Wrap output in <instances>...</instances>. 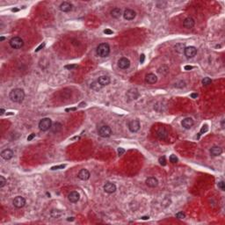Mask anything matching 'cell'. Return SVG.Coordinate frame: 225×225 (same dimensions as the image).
<instances>
[{"instance_id": "cell-1", "label": "cell", "mask_w": 225, "mask_h": 225, "mask_svg": "<svg viewBox=\"0 0 225 225\" xmlns=\"http://www.w3.org/2000/svg\"><path fill=\"white\" fill-rule=\"evenodd\" d=\"M9 97L12 101L15 102V103H20V102L23 101V99L25 98V92L22 89L17 88L12 90L10 92Z\"/></svg>"}, {"instance_id": "cell-2", "label": "cell", "mask_w": 225, "mask_h": 225, "mask_svg": "<svg viewBox=\"0 0 225 225\" xmlns=\"http://www.w3.org/2000/svg\"><path fill=\"white\" fill-rule=\"evenodd\" d=\"M97 55L100 57H106L110 53V47L107 43H101L97 47Z\"/></svg>"}, {"instance_id": "cell-3", "label": "cell", "mask_w": 225, "mask_h": 225, "mask_svg": "<svg viewBox=\"0 0 225 225\" xmlns=\"http://www.w3.org/2000/svg\"><path fill=\"white\" fill-rule=\"evenodd\" d=\"M52 126V121L49 118H44L39 122V128L41 131H47Z\"/></svg>"}, {"instance_id": "cell-4", "label": "cell", "mask_w": 225, "mask_h": 225, "mask_svg": "<svg viewBox=\"0 0 225 225\" xmlns=\"http://www.w3.org/2000/svg\"><path fill=\"white\" fill-rule=\"evenodd\" d=\"M10 45H11L12 49H18L22 47V46L24 45V41L20 37H13L10 41Z\"/></svg>"}, {"instance_id": "cell-5", "label": "cell", "mask_w": 225, "mask_h": 225, "mask_svg": "<svg viewBox=\"0 0 225 225\" xmlns=\"http://www.w3.org/2000/svg\"><path fill=\"white\" fill-rule=\"evenodd\" d=\"M98 133L101 137H109L112 135V129L108 126H102L99 128Z\"/></svg>"}, {"instance_id": "cell-6", "label": "cell", "mask_w": 225, "mask_h": 225, "mask_svg": "<svg viewBox=\"0 0 225 225\" xmlns=\"http://www.w3.org/2000/svg\"><path fill=\"white\" fill-rule=\"evenodd\" d=\"M184 53H185V56H186L187 58H192V57H194L197 54V49H196V47H194L192 46L186 47L184 50Z\"/></svg>"}, {"instance_id": "cell-7", "label": "cell", "mask_w": 225, "mask_h": 225, "mask_svg": "<svg viewBox=\"0 0 225 225\" xmlns=\"http://www.w3.org/2000/svg\"><path fill=\"white\" fill-rule=\"evenodd\" d=\"M25 204H26V200L21 196L15 197L13 200V205L17 208H21V207H23L25 206Z\"/></svg>"}, {"instance_id": "cell-8", "label": "cell", "mask_w": 225, "mask_h": 225, "mask_svg": "<svg viewBox=\"0 0 225 225\" xmlns=\"http://www.w3.org/2000/svg\"><path fill=\"white\" fill-rule=\"evenodd\" d=\"M128 128H129V130L131 132H133V133L137 132L140 129L139 121H137V120H133V121H131L128 124Z\"/></svg>"}, {"instance_id": "cell-9", "label": "cell", "mask_w": 225, "mask_h": 225, "mask_svg": "<svg viewBox=\"0 0 225 225\" xmlns=\"http://www.w3.org/2000/svg\"><path fill=\"white\" fill-rule=\"evenodd\" d=\"M136 13L135 11H133V10H131V9H127L124 11L123 17L127 20H132V19H134L136 18Z\"/></svg>"}, {"instance_id": "cell-10", "label": "cell", "mask_w": 225, "mask_h": 225, "mask_svg": "<svg viewBox=\"0 0 225 225\" xmlns=\"http://www.w3.org/2000/svg\"><path fill=\"white\" fill-rule=\"evenodd\" d=\"M104 191L107 192V194H112L116 191V186L114 183L111 182H106L104 185Z\"/></svg>"}, {"instance_id": "cell-11", "label": "cell", "mask_w": 225, "mask_h": 225, "mask_svg": "<svg viewBox=\"0 0 225 225\" xmlns=\"http://www.w3.org/2000/svg\"><path fill=\"white\" fill-rule=\"evenodd\" d=\"M127 97L129 100H135L139 97V92L136 89H130L127 92Z\"/></svg>"}, {"instance_id": "cell-12", "label": "cell", "mask_w": 225, "mask_h": 225, "mask_svg": "<svg viewBox=\"0 0 225 225\" xmlns=\"http://www.w3.org/2000/svg\"><path fill=\"white\" fill-rule=\"evenodd\" d=\"M130 65V62L127 58H125V57H122L119 60L118 62V66L120 67L121 69H127Z\"/></svg>"}, {"instance_id": "cell-13", "label": "cell", "mask_w": 225, "mask_h": 225, "mask_svg": "<svg viewBox=\"0 0 225 225\" xmlns=\"http://www.w3.org/2000/svg\"><path fill=\"white\" fill-rule=\"evenodd\" d=\"M77 177L81 179V180H87L90 178V172L89 171H87L86 169H82L81 171L78 172V175Z\"/></svg>"}, {"instance_id": "cell-14", "label": "cell", "mask_w": 225, "mask_h": 225, "mask_svg": "<svg viewBox=\"0 0 225 225\" xmlns=\"http://www.w3.org/2000/svg\"><path fill=\"white\" fill-rule=\"evenodd\" d=\"M1 157L6 160H10L13 157V151L10 149H4V151L1 152Z\"/></svg>"}, {"instance_id": "cell-15", "label": "cell", "mask_w": 225, "mask_h": 225, "mask_svg": "<svg viewBox=\"0 0 225 225\" xmlns=\"http://www.w3.org/2000/svg\"><path fill=\"white\" fill-rule=\"evenodd\" d=\"M68 199L69 201L72 202V203H75V202H77L79 201L80 199V196H79V194L77 192H71V194L68 195Z\"/></svg>"}, {"instance_id": "cell-16", "label": "cell", "mask_w": 225, "mask_h": 225, "mask_svg": "<svg viewBox=\"0 0 225 225\" xmlns=\"http://www.w3.org/2000/svg\"><path fill=\"white\" fill-rule=\"evenodd\" d=\"M60 10L63 12H71L72 10V4L69 2H63V3L61 4L60 6Z\"/></svg>"}, {"instance_id": "cell-17", "label": "cell", "mask_w": 225, "mask_h": 225, "mask_svg": "<svg viewBox=\"0 0 225 225\" xmlns=\"http://www.w3.org/2000/svg\"><path fill=\"white\" fill-rule=\"evenodd\" d=\"M181 124H182V127H183L184 128L190 129L192 127V125H194V121H192V119H191V118H186L182 121Z\"/></svg>"}, {"instance_id": "cell-18", "label": "cell", "mask_w": 225, "mask_h": 225, "mask_svg": "<svg viewBox=\"0 0 225 225\" xmlns=\"http://www.w3.org/2000/svg\"><path fill=\"white\" fill-rule=\"evenodd\" d=\"M146 185L149 187H156L158 185V181L154 177H149L146 179Z\"/></svg>"}, {"instance_id": "cell-19", "label": "cell", "mask_w": 225, "mask_h": 225, "mask_svg": "<svg viewBox=\"0 0 225 225\" xmlns=\"http://www.w3.org/2000/svg\"><path fill=\"white\" fill-rule=\"evenodd\" d=\"M222 153V149L219 146H214L210 149V154L213 157H218Z\"/></svg>"}, {"instance_id": "cell-20", "label": "cell", "mask_w": 225, "mask_h": 225, "mask_svg": "<svg viewBox=\"0 0 225 225\" xmlns=\"http://www.w3.org/2000/svg\"><path fill=\"white\" fill-rule=\"evenodd\" d=\"M97 81L99 82V84H100V85L103 87V86H106L107 85V84H109L110 83V78L106 76H101L99 77V79L97 80Z\"/></svg>"}, {"instance_id": "cell-21", "label": "cell", "mask_w": 225, "mask_h": 225, "mask_svg": "<svg viewBox=\"0 0 225 225\" xmlns=\"http://www.w3.org/2000/svg\"><path fill=\"white\" fill-rule=\"evenodd\" d=\"M145 81L147 82V83L149 84H155L156 82L157 81V77L155 74H152V73H149L145 77Z\"/></svg>"}, {"instance_id": "cell-22", "label": "cell", "mask_w": 225, "mask_h": 225, "mask_svg": "<svg viewBox=\"0 0 225 225\" xmlns=\"http://www.w3.org/2000/svg\"><path fill=\"white\" fill-rule=\"evenodd\" d=\"M183 26L186 27V28H192L194 26V20L192 18H186L183 22Z\"/></svg>"}, {"instance_id": "cell-23", "label": "cell", "mask_w": 225, "mask_h": 225, "mask_svg": "<svg viewBox=\"0 0 225 225\" xmlns=\"http://www.w3.org/2000/svg\"><path fill=\"white\" fill-rule=\"evenodd\" d=\"M62 126L60 122H55L54 124H52L50 129L53 133H58V132H60L62 130Z\"/></svg>"}, {"instance_id": "cell-24", "label": "cell", "mask_w": 225, "mask_h": 225, "mask_svg": "<svg viewBox=\"0 0 225 225\" xmlns=\"http://www.w3.org/2000/svg\"><path fill=\"white\" fill-rule=\"evenodd\" d=\"M111 16L114 19H119L121 16V10L120 8H114L111 11Z\"/></svg>"}, {"instance_id": "cell-25", "label": "cell", "mask_w": 225, "mask_h": 225, "mask_svg": "<svg viewBox=\"0 0 225 225\" xmlns=\"http://www.w3.org/2000/svg\"><path fill=\"white\" fill-rule=\"evenodd\" d=\"M157 136H158L159 139L164 140V139L167 138V136H168V133H167V131L164 128H161V129H159L158 132H157Z\"/></svg>"}, {"instance_id": "cell-26", "label": "cell", "mask_w": 225, "mask_h": 225, "mask_svg": "<svg viewBox=\"0 0 225 225\" xmlns=\"http://www.w3.org/2000/svg\"><path fill=\"white\" fill-rule=\"evenodd\" d=\"M185 49H186V47H185V44L183 43H179L175 46V50L179 52V53H183Z\"/></svg>"}, {"instance_id": "cell-27", "label": "cell", "mask_w": 225, "mask_h": 225, "mask_svg": "<svg viewBox=\"0 0 225 225\" xmlns=\"http://www.w3.org/2000/svg\"><path fill=\"white\" fill-rule=\"evenodd\" d=\"M91 87H92V90H94V91H99V90H100L101 88H102V86L100 85V84H99V82L98 81H96V82H93V83H92V84H91Z\"/></svg>"}, {"instance_id": "cell-28", "label": "cell", "mask_w": 225, "mask_h": 225, "mask_svg": "<svg viewBox=\"0 0 225 225\" xmlns=\"http://www.w3.org/2000/svg\"><path fill=\"white\" fill-rule=\"evenodd\" d=\"M211 79L209 77H204L203 80H202V84L203 85H208V84H211Z\"/></svg>"}, {"instance_id": "cell-29", "label": "cell", "mask_w": 225, "mask_h": 225, "mask_svg": "<svg viewBox=\"0 0 225 225\" xmlns=\"http://www.w3.org/2000/svg\"><path fill=\"white\" fill-rule=\"evenodd\" d=\"M170 161H171L172 164H176L177 162H178V157H176V155H171V157H170Z\"/></svg>"}, {"instance_id": "cell-30", "label": "cell", "mask_w": 225, "mask_h": 225, "mask_svg": "<svg viewBox=\"0 0 225 225\" xmlns=\"http://www.w3.org/2000/svg\"><path fill=\"white\" fill-rule=\"evenodd\" d=\"M6 183V179L4 178V176H0V187H3Z\"/></svg>"}, {"instance_id": "cell-31", "label": "cell", "mask_w": 225, "mask_h": 225, "mask_svg": "<svg viewBox=\"0 0 225 225\" xmlns=\"http://www.w3.org/2000/svg\"><path fill=\"white\" fill-rule=\"evenodd\" d=\"M159 163H160V164H161V165H163V166L165 165V164H166V159H165V157H160V158H159Z\"/></svg>"}, {"instance_id": "cell-32", "label": "cell", "mask_w": 225, "mask_h": 225, "mask_svg": "<svg viewBox=\"0 0 225 225\" xmlns=\"http://www.w3.org/2000/svg\"><path fill=\"white\" fill-rule=\"evenodd\" d=\"M65 167V164H61V165H57V166H53L51 167L52 171H55V170H60V169H63Z\"/></svg>"}, {"instance_id": "cell-33", "label": "cell", "mask_w": 225, "mask_h": 225, "mask_svg": "<svg viewBox=\"0 0 225 225\" xmlns=\"http://www.w3.org/2000/svg\"><path fill=\"white\" fill-rule=\"evenodd\" d=\"M185 214L183 213V212H179V213H177V215H176V217L178 219H184L185 218Z\"/></svg>"}, {"instance_id": "cell-34", "label": "cell", "mask_w": 225, "mask_h": 225, "mask_svg": "<svg viewBox=\"0 0 225 225\" xmlns=\"http://www.w3.org/2000/svg\"><path fill=\"white\" fill-rule=\"evenodd\" d=\"M218 187L222 191H224L225 190V185H224V182L223 181H220L218 183Z\"/></svg>"}, {"instance_id": "cell-35", "label": "cell", "mask_w": 225, "mask_h": 225, "mask_svg": "<svg viewBox=\"0 0 225 225\" xmlns=\"http://www.w3.org/2000/svg\"><path fill=\"white\" fill-rule=\"evenodd\" d=\"M207 129H208V127H207V125H204V126L201 127V133H200V134H204V133H206V132L207 131Z\"/></svg>"}, {"instance_id": "cell-36", "label": "cell", "mask_w": 225, "mask_h": 225, "mask_svg": "<svg viewBox=\"0 0 225 225\" xmlns=\"http://www.w3.org/2000/svg\"><path fill=\"white\" fill-rule=\"evenodd\" d=\"M65 68H66V69H72L77 68V65H76V64H74V65H66Z\"/></svg>"}, {"instance_id": "cell-37", "label": "cell", "mask_w": 225, "mask_h": 225, "mask_svg": "<svg viewBox=\"0 0 225 225\" xmlns=\"http://www.w3.org/2000/svg\"><path fill=\"white\" fill-rule=\"evenodd\" d=\"M124 153H125V149H124L120 148V149H118V154H119V156H121V155H123Z\"/></svg>"}, {"instance_id": "cell-38", "label": "cell", "mask_w": 225, "mask_h": 225, "mask_svg": "<svg viewBox=\"0 0 225 225\" xmlns=\"http://www.w3.org/2000/svg\"><path fill=\"white\" fill-rule=\"evenodd\" d=\"M144 60H145V56H144L143 54H142L141 56H140V62H141V63H143Z\"/></svg>"}, {"instance_id": "cell-39", "label": "cell", "mask_w": 225, "mask_h": 225, "mask_svg": "<svg viewBox=\"0 0 225 225\" xmlns=\"http://www.w3.org/2000/svg\"><path fill=\"white\" fill-rule=\"evenodd\" d=\"M34 136H35V134H31L27 137V141H32V140L34 138Z\"/></svg>"}, {"instance_id": "cell-40", "label": "cell", "mask_w": 225, "mask_h": 225, "mask_svg": "<svg viewBox=\"0 0 225 225\" xmlns=\"http://www.w3.org/2000/svg\"><path fill=\"white\" fill-rule=\"evenodd\" d=\"M104 34H112V30H110V29H106V30H104Z\"/></svg>"}, {"instance_id": "cell-41", "label": "cell", "mask_w": 225, "mask_h": 225, "mask_svg": "<svg viewBox=\"0 0 225 225\" xmlns=\"http://www.w3.org/2000/svg\"><path fill=\"white\" fill-rule=\"evenodd\" d=\"M164 68H165V72H164V73L166 74L167 72H168V68H167L166 66H164ZM163 71H162V69H161V68H160V69H158V72H159L160 74H163Z\"/></svg>"}, {"instance_id": "cell-42", "label": "cell", "mask_w": 225, "mask_h": 225, "mask_svg": "<svg viewBox=\"0 0 225 225\" xmlns=\"http://www.w3.org/2000/svg\"><path fill=\"white\" fill-rule=\"evenodd\" d=\"M44 45H45L44 43H42V44H41V45H40V46H39V47H37V49H35V52H38V51H40V50H41V49H42V47H44Z\"/></svg>"}, {"instance_id": "cell-43", "label": "cell", "mask_w": 225, "mask_h": 225, "mask_svg": "<svg viewBox=\"0 0 225 225\" xmlns=\"http://www.w3.org/2000/svg\"><path fill=\"white\" fill-rule=\"evenodd\" d=\"M192 69V66H189V65L185 66V69H186V71H190V69Z\"/></svg>"}, {"instance_id": "cell-44", "label": "cell", "mask_w": 225, "mask_h": 225, "mask_svg": "<svg viewBox=\"0 0 225 225\" xmlns=\"http://www.w3.org/2000/svg\"><path fill=\"white\" fill-rule=\"evenodd\" d=\"M197 96H198V94H197V93H192V94H191V97H192V99L197 98Z\"/></svg>"}, {"instance_id": "cell-45", "label": "cell", "mask_w": 225, "mask_h": 225, "mask_svg": "<svg viewBox=\"0 0 225 225\" xmlns=\"http://www.w3.org/2000/svg\"><path fill=\"white\" fill-rule=\"evenodd\" d=\"M221 125H222V128H224V120H222V121Z\"/></svg>"}, {"instance_id": "cell-46", "label": "cell", "mask_w": 225, "mask_h": 225, "mask_svg": "<svg viewBox=\"0 0 225 225\" xmlns=\"http://www.w3.org/2000/svg\"><path fill=\"white\" fill-rule=\"evenodd\" d=\"M149 218V216H142V220H148Z\"/></svg>"}, {"instance_id": "cell-47", "label": "cell", "mask_w": 225, "mask_h": 225, "mask_svg": "<svg viewBox=\"0 0 225 225\" xmlns=\"http://www.w3.org/2000/svg\"><path fill=\"white\" fill-rule=\"evenodd\" d=\"M0 112H0V114H4V109L1 108V110H0Z\"/></svg>"}, {"instance_id": "cell-48", "label": "cell", "mask_w": 225, "mask_h": 225, "mask_svg": "<svg viewBox=\"0 0 225 225\" xmlns=\"http://www.w3.org/2000/svg\"><path fill=\"white\" fill-rule=\"evenodd\" d=\"M72 110H76V108H69V109H66V111H72Z\"/></svg>"}, {"instance_id": "cell-49", "label": "cell", "mask_w": 225, "mask_h": 225, "mask_svg": "<svg viewBox=\"0 0 225 225\" xmlns=\"http://www.w3.org/2000/svg\"><path fill=\"white\" fill-rule=\"evenodd\" d=\"M4 37H1V38H0V41H4Z\"/></svg>"}, {"instance_id": "cell-50", "label": "cell", "mask_w": 225, "mask_h": 225, "mask_svg": "<svg viewBox=\"0 0 225 225\" xmlns=\"http://www.w3.org/2000/svg\"><path fill=\"white\" fill-rule=\"evenodd\" d=\"M18 11V9H12V12H17Z\"/></svg>"}]
</instances>
